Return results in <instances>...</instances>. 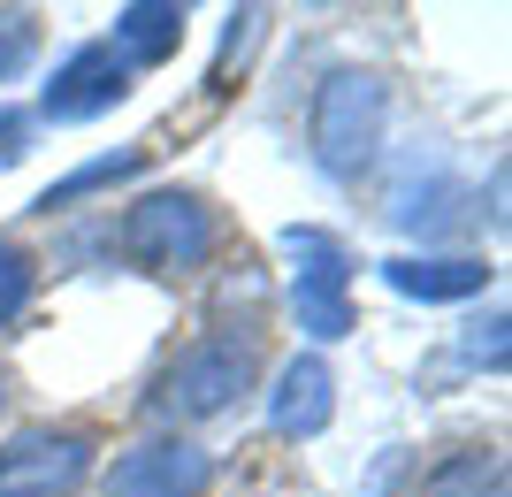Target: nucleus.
Wrapping results in <instances>:
<instances>
[{
    "mask_svg": "<svg viewBox=\"0 0 512 497\" xmlns=\"http://www.w3.org/2000/svg\"><path fill=\"white\" fill-rule=\"evenodd\" d=\"M100 467L85 429H16L0 444V497H77Z\"/></svg>",
    "mask_w": 512,
    "mask_h": 497,
    "instance_id": "5",
    "label": "nucleus"
},
{
    "mask_svg": "<svg viewBox=\"0 0 512 497\" xmlns=\"http://www.w3.org/2000/svg\"><path fill=\"white\" fill-rule=\"evenodd\" d=\"M115 245H123L130 268H146V276H192V268H207L214 245H222V222H214V207L199 192H146L123 207V230H115Z\"/></svg>",
    "mask_w": 512,
    "mask_h": 497,
    "instance_id": "2",
    "label": "nucleus"
},
{
    "mask_svg": "<svg viewBox=\"0 0 512 497\" xmlns=\"http://www.w3.org/2000/svg\"><path fill=\"white\" fill-rule=\"evenodd\" d=\"M505 306H490V314H474L467 322V337H459V360L467 368H505Z\"/></svg>",
    "mask_w": 512,
    "mask_h": 497,
    "instance_id": "15",
    "label": "nucleus"
},
{
    "mask_svg": "<svg viewBox=\"0 0 512 497\" xmlns=\"http://www.w3.org/2000/svg\"><path fill=\"white\" fill-rule=\"evenodd\" d=\"M31 291H39V260L23 253V245L0 238V329H8L23 306H31Z\"/></svg>",
    "mask_w": 512,
    "mask_h": 497,
    "instance_id": "14",
    "label": "nucleus"
},
{
    "mask_svg": "<svg viewBox=\"0 0 512 497\" xmlns=\"http://www.w3.org/2000/svg\"><path fill=\"white\" fill-rule=\"evenodd\" d=\"M23 130H31L23 115H8V108H0V161H16V153H23Z\"/></svg>",
    "mask_w": 512,
    "mask_h": 497,
    "instance_id": "16",
    "label": "nucleus"
},
{
    "mask_svg": "<svg viewBox=\"0 0 512 497\" xmlns=\"http://www.w3.org/2000/svg\"><path fill=\"white\" fill-rule=\"evenodd\" d=\"M337 421V368L321 352H299L276 368V390H268V429L276 436H321Z\"/></svg>",
    "mask_w": 512,
    "mask_h": 497,
    "instance_id": "8",
    "label": "nucleus"
},
{
    "mask_svg": "<svg viewBox=\"0 0 512 497\" xmlns=\"http://www.w3.org/2000/svg\"><path fill=\"white\" fill-rule=\"evenodd\" d=\"M214 490V459L184 436H146L115 452V467L100 475V497H207Z\"/></svg>",
    "mask_w": 512,
    "mask_h": 497,
    "instance_id": "6",
    "label": "nucleus"
},
{
    "mask_svg": "<svg viewBox=\"0 0 512 497\" xmlns=\"http://www.w3.org/2000/svg\"><path fill=\"white\" fill-rule=\"evenodd\" d=\"M413 497H512V475H505V452L497 444H467V452L436 459L421 475Z\"/></svg>",
    "mask_w": 512,
    "mask_h": 497,
    "instance_id": "11",
    "label": "nucleus"
},
{
    "mask_svg": "<svg viewBox=\"0 0 512 497\" xmlns=\"http://www.w3.org/2000/svg\"><path fill=\"white\" fill-rule=\"evenodd\" d=\"M383 283L398 291V299L451 306V299L490 291V260H482V253H390L383 260Z\"/></svg>",
    "mask_w": 512,
    "mask_h": 497,
    "instance_id": "9",
    "label": "nucleus"
},
{
    "mask_svg": "<svg viewBox=\"0 0 512 497\" xmlns=\"http://www.w3.org/2000/svg\"><path fill=\"white\" fill-rule=\"evenodd\" d=\"M130 100V69H123V54L107 39H85L77 54H62V69L46 77V92H39V115L46 123H92V115H107V108H123Z\"/></svg>",
    "mask_w": 512,
    "mask_h": 497,
    "instance_id": "7",
    "label": "nucleus"
},
{
    "mask_svg": "<svg viewBox=\"0 0 512 497\" xmlns=\"http://www.w3.org/2000/svg\"><path fill=\"white\" fill-rule=\"evenodd\" d=\"M383 123H390V85L375 69H329L314 85L306 108V153L329 184H360L367 161L383 153Z\"/></svg>",
    "mask_w": 512,
    "mask_h": 497,
    "instance_id": "1",
    "label": "nucleus"
},
{
    "mask_svg": "<svg viewBox=\"0 0 512 497\" xmlns=\"http://www.w3.org/2000/svg\"><path fill=\"white\" fill-rule=\"evenodd\" d=\"M39 62V16L31 8H0V85H16Z\"/></svg>",
    "mask_w": 512,
    "mask_h": 497,
    "instance_id": "13",
    "label": "nucleus"
},
{
    "mask_svg": "<svg viewBox=\"0 0 512 497\" xmlns=\"http://www.w3.org/2000/svg\"><path fill=\"white\" fill-rule=\"evenodd\" d=\"M115 54H123V69H153L169 62L176 46H184V8L176 0H123L115 8Z\"/></svg>",
    "mask_w": 512,
    "mask_h": 497,
    "instance_id": "10",
    "label": "nucleus"
},
{
    "mask_svg": "<svg viewBox=\"0 0 512 497\" xmlns=\"http://www.w3.org/2000/svg\"><path fill=\"white\" fill-rule=\"evenodd\" d=\"M276 245H283V260H291L299 329L321 337V345L352 337V253H344V238H329V230H314V222H291Z\"/></svg>",
    "mask_w": 512,
    "mask_h": 497,
    "instance_id": "3",
    "label": "nucleus"
},
{
    "mask_svg": "<svg viewBox=\"0 0 512 497\" xmlns=\"http://www.w3.org/2000/svg\"><path fill=\"white\" fill-rule=\"evenodd\" d=\"M0 406H8V375H0Z\"/></svg>",
    "mask_w": 512,
    "mask_h": 497,
    "instance_id": "17",
    "label": "nucleus"
},
{
    "mask_svg": "<svg viewBox=\"0 0 512 497\" xmlns=\"http://www.w3.org/2000/svg\"><path fill=\"white\" fill-rule=\"evenodd\" d=\"M253 345H237V337H199L184 345L161 368L153 383V413H169V421H214V413H230L245 390H253Z\"/></svg>",
    "mask_w": 512,
    "mask_h": 497,
    "instance_id": "4",
    "label": "nucleus"
},
{
    "mask_svg": "<svg viewBox=\"0 0 512 497\" xmlns=\"http://www.w3.org/2000/svg\"><path fill=\"white\" fill-rule=\"evenodd\" d=\"M138 169H146V153H138V146H123V153H100V161H85V169L54 176L39 207L54 215V207H69V199H85V192H107V184H123V176H138Z\"/></svg>",
    "mask_w": 512,
    "mask_h": 497,
    "instance_id": "12",
    "label": "nucleus"
}]
</instances>
